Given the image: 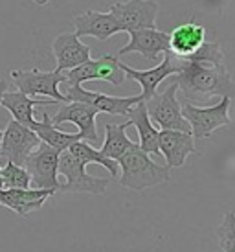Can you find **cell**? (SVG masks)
<instances>
[{"instance_id":"6da1fadb","label":"cell","mask_w":235,"mask_h":252,"mask_svg":"<svg viewBox=\"0 0 235 252\" xmlns=\"http://www.w3.org/2000/svg\"><path fill=\"white\" fill-rule=\"evenodd\" d=\"M186 101L199 105L213 96L235 98V83L224 66L219 42H204L195 54L182 57V68L175 76Z\"/></svg>"},{"instance_id":"7a4b0ae2","label":"cell","mask_w":235,"mask_h":252,"mask_svg":"<svg viewBox=\"0 0 235 252\" xmlns=\"http://www.w3.org/2000/svg\"><path fill=\"white\" fill-rule=\"evenodd\" d=\"M116 162L121 169V175L118 181L119 186L132 191H144L171 179V169L167 166L156 164L146 151L140 149V146H134Z\"/></svg>"},{"instance_id":"3957f363","label":"cell","mask_w":235,"mask_h":252,"mask_svg":"<svg viewBox=\"0 0 235 252\" xmlns=\"http://www.w3.org/2000/svg\"><path fill=\"white\" fill-rule=\"evenodd\" d=\"M176 81H171L164 92H154L151 98L144 101L147 114L152 124H156L160 129H173V131H184L191 133V127L182 116V103L176 99Z\"/></svg>"},{"instance_id":"277c9868","label":"cell","mask_w":235,"mask_h":252,"mask_svg":"<svg viewBox=\"0 0 235 252\" xmlns=\"http://www.w3.org/2000/svg\"><path fill=\"white\" fill-rule=\"evenodd\" d=\"M230 103L232 99L224 98L211 107H199L189 101L182 103V116L191 127L193 138H209L211 134L224 126L232 124L230 118Z\"/></svg>"},{"instance_id":"5b68a950","label":"cell","mask_w":235,"mask_h":252,"mask_svg":"<svg viewBox=\"0 0 235 252\" xmlns=\"http://www.w3.org/2000/svg\"><path fill=\"white\" fill-rule=\"evenodd\" d=\"M87 164L76 158L68 151L59 153V168L66 182L61 184L59 191L64 193H92V195H103L109 188V179H99V177L88 175L87 173Z\"/></svg>"},{"instance_id":"8992f818","label":"cell","mask_w":235,"mask_h":252,"mask_svg":"<svg viewBox=\"0 0 235 252\" xmlns=\"http://www.w3.org/2000/svg\"><path fill=\"white\" fill-rule=\"evenodd\" d=\"M11 79H13L15 87L19 89V92L26 94L29 98L46 96V98L54 99V101L68 103L66 96L59 91V85L64 83V79H66V76L62 72H57V70L42 72L39 68H31V70H11Z\"/></svg>"},{"instance_id":"52a82bcc","label":"cell","mask_w":235,"mask_h":252,"mask_svg":"<svg viewBox=\"0 0 235 252\" xmlns=\"http://www.w3.org/2000/svg\"><path fill=\"white\" fill-rule=\"evenodd\" d=\"M24 168L29 173L31 179V186L35 189H54L59 191L61 184H59V151H56L54 147L46 146L44 142L39 144V147L33 153L29 155Z\"/></svg>"},{"instance_id":"ba28073f","label":"cell","mask_w":235,"mask_h":252,"mask_svg":"<svg viewBox=\"0 0 235 252\" xmlns=\"http://www.w3.org/2000/svg\"><path fill=\"white\" fill-rule=\"evenodd\" d=\"M160 6L152 0H129L118 2L111 6V13L114 15L119 32L131 33L134 30L156 28V15Z\"/></svg>"},{"instance_id":"9c48e42d","label":"cell","mask_w":235,"mask_h":252,"mask_svg":"<svg viewBox=\"0 0 235 252\" xmlns=\"http://www.w3.org/2000/svg\"><path fill=\"white\" fill-rule=\"evenodd\" d=\"M39 144H41L39 136L29 127L11 120V122H7L6 131H2L0 155L6 157L7 162L24 166L26 158L39 147Z\"/></svg>"},{"instance_id":"30bf717a","label":"cell","mask_w":235,"mask_h":252,"mask_svg":"<svg viewBox=\"0 0 235 252\" xmlns=\"http://www.w3.org/2000/svg\"><path fill=\"white\" fill-rule=\"evenodd\" d=\"M119 66H121V70L125 74V79L129 77V79L138 81L140 87H142L140 94H142L144 101H147L156 92L158 85L166 77L173 76V74H176L182 68V57H176L171 52H166L164 54V61L160 64H156L154 68H149V70H136V68H132V66L121 63V61H119Z\"/></svg>"},{"instance_id":"8fae6325","label":"cell","mask_w":235,"mask_h":252,"mask_svg":"<svg viewBox=\"0 0 235 252\" xmlns=\"http://www.w3.org/2000/svg\"><path fill=\"white\" fill-rule=\"evenodd\" d=\"M66 99L68 101H83L88 105L96 107L99 112H107V114H114V116H127L131 107L136 103L144 101L142 94L132 96V98H118V96H109V94H101V92H92L83 89L81 85H66Z\"/></svg>"},{"instance_id":"7c38bea8","label":"cell","mask_w":235,"mask_h":252,"mask_svg":"<svg viewBox=\"0 0 235 252\" xmlns=\"http://www.w3.org/2000/svg\"><path fill=\"white\" fill-rule=\"evenodd\" d=\"M99 114L96 107L83 103V101H68L66 105H62L57 114L52 118V124L56 127L62 124H74L79 129L81 140L88 142V144H96L99 142V134H97L96 127V116Z\"/></svg>"},{"instance_id":"4fadbf2b","label":"cell","mask_w":235,"mask_h":252,"mask_svg":"<svg viewBox=\"0 0 235 252\" xmlns=\"http://www.w3.org/2000/svg\"><path fill=\"white\" fill-rule=\"evenodd\" d=\"M158 149L167 168H182L187 157L195 153V138L191 133L162 129L158 131Z\"/></svg>"},{"instance_id":"5bb4252c","label":"cell","mask_w":235,"mask_h":252,"mask_svg":"<svg viewBox=\"0 0 235 252\" xmlns=\"http://www.w3.org/2000/svg\"><path fill=\"white\" fill-rule=\"evenodd\" d=\"M129 35H131V41L118 52L119 56L136 52V54H142L147 61H158L160 54L169 52V33L167 32L156 28H144L134 30Z\"/></svg>"},{"instance_id":"9a60e30c","label":"cell","mask_w":235,"mask_h":252,"mask_svg":"<svg viewBox=\"0 0 235 252\" xmlns=\"http://www.w3.org/2000/svg\"><path fill=\"white\" fill-rule=\"evenodd\" d=\"M56 195L54 189H13L0 188V206L15 212L17 216L26 217L29 212L39 210L50 197Z\"/></svg>"},{"instance_id":"2e32d148","label":"cell","mask_w":235,"mask_h":252,"mask_svg":"<svg viewBox=\"0 0 235 252\" xmlns=\"http://www.w3.org/2000/svg\"><path fill=\"white\" fill-rule=\"evenodd\" d=\"M52 52L57 61L56 70L66 72L90 59V48L79 41L76 33H61L52 42Z\"/></svg>"},{"instance_id":"e0dca14e","label":"cell","mask_w":235,"mask_h":252,"mask_svg":"<svg viewBox=\"0 0 235 252\" xmlns=\"http://www.w3.org/2000/svg\"><path fill=\"white\" fill-rule=\"evenodd\" d=\"M74 28H76L74 33L77 37H96L99 41H107L114 33H119V26L111 11L101 13L88 9L74 19Z\"/></svg>"},{"instance_id":"ac0fdd59","label":"cell","mask_w":235,"mask_h":252,"mask_svg":"<svg viewBox=\"0 0 235 252\" xmlns=\"http://www.w3.org/2000/svg\"><path fill=\"white\" fill-rule=\"evenodd\" d=\"M206 28L197 22H184L169 33V52L176 57L195 54L206 42Z\"/></svg>"},{"instance_id":"d6986e66","label":"cell","mask_w":235,"mask_h":252,"mask_svg":"<svg viewBox=\"0 0 235 252\" xmlns=\"http://www.w3.org/2000/svg\"><path fill=\"white\" fill-rule=\"evenodd\" d=\"M127 124L134 126L140 134V149L146 151L147 155H160L158 149V129L152 126L151 118L147 114L146 103L140 101L134 107H131V111L127 114Z\"/></svg>"},{"instance_id":"ffe728a7","label":"cell","mask_w":235,"mask_h":252,"mask_svg":"<svg viewBox=\"0 0 235 252\" xmlns=\"http://www.w3.org/2000/svg\"><path fill=\"white\" fill-rule=\"evenodd\" d=\"M46 103H56L54 99H39V98H29L22 92H4L2 96V103L0 107H6L11 112L15 122H19L22 126L29 127L35 122L33 118V109L37 105H46Z\"/></svg>"},{"instance_id":"44dd1931","label":"cell","mask_w":235,"mask_h":252,"mask_svg":"<svg viewBox=\"0 0 235 252\" xmlns=\"http://www.w3.org/2000/svg\"><path fill=\"white\" fill-rule=\"evenodd\" d=\"M29 129L39 136V140L44 142L46 146L54 147V149L59 151V153L66 151L74 142L81 140V134L79 133H76V134L64 133V131H61L59 127L54 126L48 112H42L41 122H37V120H35L33 124L29 126Z\"/></svg>"},{"instance_id":"7402d4cb","label":"cell","mask_w":235,"mask_h":252,"mask_svg":"<svg viewBox=\"0 0 235 252\" xmlns=\"http://www.w3.org/2000/svg\"><path fill=\"white\" fill-rule=\"evenodd\" d=\"M127 127H129L127 122H123V124H107V127H105V142L101 149H99L107 158L119 160L127 151H131L134 146H138L127 136V133H125Z\"/></svg>"},{"instance_id":"603a6c76","label":"cell","mask_w":235,"mask_h":252,"mask_svg":"<svg viewBox=\"0 0 235 252\" xmlns=\"http://www.w3.org/2000/svg\"><path fill=\"white\" fill-rule=\"evenodd\" d=\"M66 151L74 155L76 158H79L83 164H99V166H103V168L111 173V177H118V168H119L118 162L112 160V158H107L101 151H97V149H94V147L90 146L88 142L77 140V142H74Z\"/></svg>"},{"instance_id":"cb8c5ba5","label":"cell","mask_w":235,"mask_h":252,"mask_svg":"<svg viewBox=\"0 0 235 252\" xmlns=\"http://www.w3.org/2000/svg\"><path fill=\"white\" fill-rule=\"evenodd\" d=\"M94 64H96V81H109L114 87L123 85L125 74L119 66V59L107 54L94 59Z\"/></svg>"},{"instance_id":"d4e9b609","label":"cell","mask_w":235,"mask_h":252,"mask_svg":"<svg viewBox=\"0 0 235 252\" xmlns=\"http://www.w3.org/2000/svg\"><path fill=\"white\" fill-rule=\"evenodd\" d=\"M31 186L29 173L24 166H17L13 162H7L2 168V188L28 189Z\"/></svg>"},{"instance_id":"484cf974","label":"cell","mask_w":235,"mask_h":252,"mask_svg":"<svg viewBox=\"0 0 235 252\" xmlns=\"http://www.w3.org/2000/svg\"><path fill=\"white\" fill-rule=\"evenodd\" d=\"M217 239L221 245L222 252H234L235 251V214L228 212L222 223L217 228Z\"/></svg>"},{"instance_id":"4316f807","label":"cell","mask_w":235,"mask_h":252,"mask_svg":"<svg viewBox=\"0 0 235 252\" xmlns=\"http://www.w3.org/2000/svg\"><path fill=\"white\" fill-rule=\"evenodd\" d=\"M6 91H7L6 81H4V79H0V103H2V96H4V92ZM0 140H2V131H0Z\"/></svg>"},{"instance_id":"83f0119b","label":"cell","mask_w":235,"mask_h":252,"mask_svg":"<svg viewBox=\"0 0 235 252\" xmlns=\"http://www.w3.org/2000/svg\"><path fill=\"white\" fill-rule=\"evenodd\" d=\"M33 2L37 4V6H46V4H50L52 0H33Z\"/></svg>"},{"instance_id":"f1b7e54d","label":"cell","mask_w":235,"mask_h":252,"mask_svg":"<svg viewBox=\"0 0 235 252\" xmlns=\"http://www.w3.org/2000/svg\"><path fill=\"white\" fill-rule=\"evenodd\" d=\"M0 158H2V155H0ZM0 188H2V168H0Z\"/></svg>"},{"instance_id":"f546056e","label":"cell","mask_w":235,"mask_h":252,"mask_svg":"<svg viewBox=\"0 0 235 252\" xmlns=\"http://www.w3.org/2000/svg\"><path fill=\"white\" fill-rule=\"evenodd\" d=\"M234 252H235V251H234Z\"/></svg>"}]
</instances>
